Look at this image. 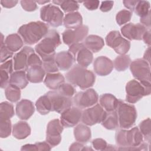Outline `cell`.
<instances>
[{
	"label": "cell",
	"mask_w": 151,
	"mask_h": 151,
	"mask_svg": "<svg viewBox=\"0 0 151 151\" xmlns=\"http://www.w3.org/2000/svg\"><path fill=\"white\" fill-rule=\"evenodd\" d=\"M116 144L120 150H147L150 143L143 142V137L137 127L130 130L122 129L116 132L115 134Z\"/></svg>",
	"instance_id": "obj_1"
},
{
	"label": "cell",
	"mask_w": 151,
	"mask_h": 151,
	"mask_svg": "<svg viewBox=\"0 0 151 151\" xmlns=\"http://www.w3.org/2000/svg\"><path fill=\"white\" fill-rule=\"evenodd\" d=\"M49 31V26L42 21H34L21 25L18 33L22 38L24 43L33 45L44 37Z\"/></svg>",
	"instance_id": "obj_2"
},
{
	"label": "cell",
	"mask_w": 151,
	"mask_h": 151,
	"mask_svg": "<svg viewBox=\"0 0 151 151\" xmlns=\"http://www.w3.org/2000/svg\"><path fill=\"white\" fill-rule=\"evenodd\" d=\"M65 78L70 84L78 87L81 90L92 87L96 80V76L93 71L78 64L71 68L65 74Z\"/></svg>",
	"instance_id": "obj_3"
},
{
	"label": "cell",
	"mask_w": 151,
	"mask_h": 151,
	"mask_svg": "<svg viewBox=\"0 0 151 151\" xmlns=\"http://www.w3.org/2000/svg\"><path fill=\"white\" fill-rule=\"evenodd\" d=\"M61 44L60 36L55 29H49L47 35L35 47V51L41 60L55 56V50Z\"/></svg>",
	"instance_id": "obj_4"
},
{
	"label": "cell",
	"mask_w": 151,
	"mask_h": 151,
	"mask_svg": "<svg viewBox=\"0 0 151 151\" xmlns=\"http://www.w3.org/2000/svg\"><path fill=\"white\" fill-rule=\"evenodd\" d=\"M116 111L118 117L119 125L121 129H130L134 124L137 116L134 106L124 103L122 100H118Z\"/></svg>",
	"instance_id": "obj_5"
},
{
	"label": "cell",
	"mask_w": 151,
	"mask_h": 151,
	"mask_svg": "<svg viewBox=\"0 0 151 151\" xmlns=\"http://www.w3.org/2000/svg\"><path fill=\"white\" fill-rule=\"evenodd\" d=\"M126 101L134 104L144 96H149L151 91V86H145L136 80L129 81L126 86Z\"/></svg>",
	"instance_id": "obj_6"
},
{
	"label": "cell",
	"mask_w": 151,
	"mask_h": 151,
	"mask_svg": "<svg viewBox=\"0 0 151 151\" xmlns=\"http://www.w3.org/2000/svg\"><path fill=\"white\" fill-rule=\"evenodd\" d=\"M130 70L133 77L145 86H151L150 64L142 58H137L132 61Z\"/></svg>",
	"instance_id": "obj_7"
},
{
	"label": "cell",
	"mask_w": 151,
	"mask_h": 151,
	"mask_svg": "<svg viewBox=\"0 0 151 151\" xmlns=\"http://www.w3.org/2000/svg\"><path fill=\"white\" fill-rule=\"evenodd\" d=\"M64 14L57 6L48 4L40 9V18L47 25L52 27H58L63 24Z\"/></svg>",
	"instance_id": "obj_8"
},
{
	"label": "cell",
	"mask_w": 151,
	"mask_h": 151,
	"mask_svg": "<svg viewBox=\"0 0 151 151\" xmlns=\"http://www.w3.org/2000/svg\"><path fill=\"white\" fill-rule=\"evenodd\" d=\"M68 51L73 55L74 61H77L78 65L84 68H86L93 61V53L84 44H74L69 47Z\"/></svg>",
	"instance_id": "obj_9"
},
{
	"label": "cell",
	"mask_w": 151,
	"mask_h": 151,
	"mask_svg": "<svg viewBox=\"0 0 151 151\" xmlns=\"http://www.w3.org/2000/svg\"><path fill=\"white\" fill-rule=\"evenodd\" d=\"M106 44L117 54H126L130 48V42L124 38L118 31H111L106 37Z\"/></svg>",
	"instance_id": "obj_10"
},
{
	"label": "cell",
	"mask_w": 151,
	"mask_h": 151,
	"mask_svg": "<svg viewBox=\"0 0 151 151\" xmlns=\"http://www.w3.org/2000/svg\"><path fill=\"white\" fill-rule=\"evenodd\" d=\"M46 94L49 97L51 103V111L61 113L66 109L71 107L73 101L72 97L65 96L58 90L48 91Z\"/></svg>",
	"instance_id": "obj_11"
},
{
	"label": "cell",
	"mask_w": 151,
	"mask_h": 151,
	"mask_svg": "<svg viewBox=\"0 0 151 151\" xmlns=\"http://www.w3.org/2000/svg\"><path fill=\"white\" fill-rule=\"evenodd\" d=\"M106 113V111L99 104H96L82 111L81 120L87 126H93L101 123Z\"/></svg>",
	"instance_id": "obj_12"
},
{
	"label": "cell",
	"mask_w": 151,
	"mask_h": 151,
	"mask_svg": "<svg viewBox=\"0 0 151 151\" xmlns=\"http://www.w3.org/2000/svg\"><path fill=\"white\" fill-rule=\"evenodd\" d=\"M98 100V94L93 88H87L84 91H80L76 94L73 99L76 107L80 109L88 108L95 105Z\"/></svg>",
	"instance_id": "obj_13"
},
{
	"label": "cell",
	"mask_w": 151,
	"mask_h": 151,
	"mask_svg": "<svg viewBox=\"0 0 151 151\" xmlns=\"http://www.w3.org/2000/svg\"><path fill=\"white\" fill-rule=\"evenodd\" d=\"M64 126L59 119L51 120L47 124L46 130V142L52 147L60 144Z\"/></svg>",
	"instance_id": "obj_14"
},
{
	"label": "cell",
	"mask_w": 151,
	"mask_h": 151,
	"mask_svg": "<svg viewBox=\"0 0 151 151\" xmlns=\"http://www.w3.org/2000/svg\"><path fill=\"white\" fill-rule=\"evenodd\" d=\"M88 32V27L85 25H82L73 29H66L62 34L63 42L68 46L79 43L86 37Z\"/></svg>",
	"instance_id": "obj_15"
},
{
	"label": "cell",
	"mask_w": 151,
	"mask_h": 151,
	"mask_svg": "<svg viewBox=\"0 0 151 151\" xmlns=\"http://www.w3.org/2000/svg\"><path fill=\"white\" fill-rule=\"evenodd\" d=\"M82 111L77 107H70L61 113L60 122L67 128L75 126L81 120Z\"/></svg>",
	"instance_id": "obj_16"
},
{
	"label": "cell",
	"mask_w": 151,
	"mask_h": 151,
	"mask_svg": "<svg viewBox=\"0 0 151 151\" xmlns=\"http://www.w3.org/2000/svg\"><path fill=\"white\" fill-rule=\"evenodd\" d=\"M147 28L141 24L128 23L121 28L123 36L129 40H141Z\"/></svg>",
	"instance_id": "obj_17"
},
{
	"label": "cell",
	"mask_w": 151,
	"mask_h": 151,
	"mask_svg": "<svg viewBox=\"0 0 151 151\" xmlns=\"http://www.w3.org/2000/svg\"><path fill=\"white\" fill-rule=\"evenodd\" d=\"M34 52L35 51L32 48L28 46L24 47L19 52L16 53L14 56V69L15 71H27L28 57Z\"/></svg>",
	"instance_id": "obj_18"
},
{
	"label": "cell",
	"mask_w": 151,
	"mask_h": 151,
	"mask_svg": "<svg viewBox=\"0 0 151 151\" xmlns=\"http://www.w3.org/2000/svg\"><path fill=\"white\" fill-rule=\"evenodd\" d=\"M113 61L106 56L97 57L93 63L94 72L100 76L109 75L113 69Z\"/></svg>",
	"instance_id": "obj_19"
},
{
	"label": "cell",
	"mask_w": 151,
	"mask_h": 151,
	"mask_svg": "<svg viewBox=\"0 0 151 151\" xmlns=\"http://www.w3.org/2000/svg\"><path fill=\"white\" fill-rule=\"evenodd\" d=\"M16 114L21 120H28L34 113L35 108L33 103L27 99H22L16 105Z\"/></svg>",
	"instance_id": "obj_20"
},
{
	"label": "cell",
	"mask_w": 151,
	"mask_h": 151,
	"mask_svg": "<svg viewBox=\"0 0 151 151\" xmlns=\"http://www.w3.org/2000/svg\"><path fill=\"white\" fill-rule=\"evenodd\" d=\"M55 61L60 70L67 71L72 67L74 60L68 51H62L56 54Z\"/></svg>",
	"instance_id": "obj_21"
},
{
	"label": "cell",
	"mask_w": 151,
	"mask_h": 151,
	"mask_svg": "<svg viewBox=\"0 0 151 151\" xmlns=\"http://www.w3.org/2000/svg\"><path fill=\"white\" fill-rule=\"evenodd\" d=\"M64 83V77L58 72L47 73L44 80V83L45 86L52 90H58V88Z\"/></svg>",
	"instance_id": "obj_22"
},
{
	"label": "cell",
	"mask_w": 151,
	"mask_h": 151,
	"mask_svg": "<svg viewBox=\"0 0 151 151\" xmlns=\"http://www.w3.org/2000/svg\"><path fill=\"white\" fill-rule=\"evenodd\" d=\"M45 73L42 65H32L27 70V77L31 83H40L43 81Z\"/></svg>",
	"instance_id": "obj_23"
},
{
	"label": "cell",
	"mask_w": 151,
	"mask_h": 151,
	"mask_svg": "<svg viewBox=\"0 0 151 151\" xmlns=\"http://www.w3.org/2000/svg\"><path fill=\"white\" fill-rule=\"evenodd\" d=\"M74 136L77 142L83 144L86 143L91 139V129L86 124H80L74 127Z\"/></svg>",
	"instance_id": "obj_24"
},
{
	"label": "cell",
	"mask_w": 151,
	"mask_h": 151,
	"mask_svg": "<svg viewBox=\"0 0 151 151\" xmlns=\"http://www.w3.org/2000/svg\"><path fill=\"white\" fill-rule=\"evenodd\" d=\"M63 24L68 29L77 28L83 25V17L78 12L68 13L63 18Z\"/></svg>",
	"instance_id": "obj_25"
},
{
	"label": "cell",
	"mask_w": 151,
	"mask_h": 151,
	"mask_svg": "<svg viewBox=\"0 0 151 151\" xmlns=\"http://www.w3.org/2000/svg\"><path fill=\"white\" fill-rule=\"evenodd\" d=\"M28 80L25 71H15L10 75L9 84L19 89H23L28 84Z\"/></svg>",
	"instance_id": "obj_26"
},
{
	"label": "cell",
	"mask_w": 151,
	"mask_h": 151,
	"mask_svg": "<svg viewBox=\"0 0 151 151\" xmlns=\"http://www.w3.org/2000/svg\"><path fill=\"white\" fill-rule=\"evenodd\" d=\"M31 134L29 125L24 121H19L13 125L12 135L17 139H24Z\"/></svg>",
	"instance_id": "obj_27"
},
{
	"label": "cell",
	"mask_w": 151,
	"mask_h": 151,
	"mask_svg": "<svg viewBox=\"0 0 151 151\" xmlns=\"http://www.w3.org/2000/svg\"><path fill=\"white\" fill-rule=\"evenodd\" d=\"M84 45L91 52H97L104 47V42L103 39L100 36L90 35L86 38Z\"/></svg>",
	"instance_id": "obj_28"
},
{
	"label": "cell",
	"mask_w": 151,
	"mask_h": 151,
	"mask_svg": "<svg viewBox=\"0 0 151 151\" xmlns=\"http://www.w3.org/2000/svg\"><path fill=\"white\" fill-rule=\"evenodd\" d=\"M100 105L106 111H112L116 110L118 99L113 94L110 93H104L100 96Z\"/></svg>",
	"instance_id": "obj_29"
},
{
	"label": "cell",
	"mask_w": 151,
	"mask_h": 151,
	"mask_svg": "<svg viewBox=\"0 0 151 151\" xmlns=\"http://www.w3.org/2000/svg\"><path fill=\"white\" fill-rule=\"evenodd\" d=\"M5 45L12 52L18 51L23 46L24 41L18 34H12L8 35L4 41Z\"/></svg>",
	"instance_id": "obj_30"
},
{
	"label": "cell",
	"mask_w": 151,
	"mask_h": 151,
	"mask_svg": "<svg viewBox=\"0 0 151 151\" xmlns=\"http://www.w3.org/2000/svg\"><path fill=\"white\" fill-rule=\"evenodd\" d=\"M101 123L104 127L108 130H113L117 129L119 125L116 111H106L104 118Z\"/></svg>",
	"instance_id": "obj_31"
},
{
	"label": "cell",
	"mask_w": 151,
	"mask_h": 151,
	"mask_svg": "<svg viewBox=\"0 0 151 151\" xmlns=\"http://www.w3.org/2000/svg\"><path fill=\"white\" fill-rule=\"evenodd\" d=\"M35 106L38 112L41 115L47 114L51 111V103L46 94L39 97L36 101Z\"/></svg>",
	"instance_id": "obj_32"
},
{
	"label": "cell",
	"mask_w": 151,
	"mask_h": 151,
	"mask_svg": "<svg viewBox=\"0 0 151 151\" xmlns=\"http://www.w3.org/2000/svg\"><path fill=\"white\" fill-rule=\"evenodd\" d=\"M131 58L128 55H120L113 61V67L118 71H124L129 67L131 63Z\"/></svg>",
	"instance_id": "obj_33"
},
{
	"label": "cell",
	"mask_w": 151,
	"mask_h": 151,
	"mask_svg": "<svg viewBox=\"0 0 151 151\" xmlns=\"http://www.w3.org/2000/svg\"><path fill=\"white\" fill-rule=\"evenodd\" d=\"M13 105L8 101H3L0 104V120H10L14 115Z\"/></svg>",
	"instance_id": "obj_34"
},
{
	"label": "cell",
	"mask_w": 151,
	"mask_h": 151,
	"mask_svg": "<svg viewBox=\"0 0 151 151\" xmlns=\"http://www.w3.org/2000/svg\"><path fill=\"white\" fill-rule=\"evenodd\" d=\"M52 3L59 5L65 12H76L79 9L78 1H52Z\"/></svg>",
	"instance_id": "obj_35"
},
{
	"label": "cell",
	"mask_w": 151,
	"mask_h": 151,
	"mask_svg": "<svg viewBox=\"0 0 151 151\" xmlns=\"http://www.w3.org/2000/svg\"><path fill=\"white\" fill-rule=\"evenodd\" d=\"M5 94L7 100L11 102L15 103L21 98V90L19 88L9 84L5 88Z\"/></svg>",
	"instance_id": "obj_36"
},
{
	"label": "cell",
	"mask_w": 151,
	"mask_h": 151,
	"mask_svg": "<svg viewBox=\"0 0 151 151\" xmlns=\"http://www.w3.org/2000/svg\"><path fill=\"white\" fill-rule=\"evenodd\" d=\"M139 129L143 135V139L148 143H150V119L147 118L142 122H141L139 124Z\"/></svg>",
	"instance_id": "obj_37"
},
{
	"label": "cell",
	"mask_w": 151,
	"mask_h": 151,
	"mask_svg": "<svg viewBox=\"0 0 151 151\" xmlns=\"http://www.w3.org/2000/svg\"><path fill=\"white\" fill-rule=\"evenodd\" d=\"M150 5L149 1H137L135 6L134 12L135 14L141 17L146 16L150 11Z\"/></svg>",
	"instance_id": "obj_38"
},
{
	"label": "cell",
	"mask_w": 151,
	"mask_h": 151,
	"mask_svg": "<svg viewBox=\"0 0 151 151\" xmlns=\"http://www.w3.org/2000/svg\"><path fill=\"white\" fill-rule=\"evenodd\" d=\"M55 55L42 60V66L47 73H54L58 72L59 68L55 63Z\"/></svg>",
	"instance_id": "obj_39"
},
{
	"label": "cell",
	"mask_w": 151,
	"mask_h": 151,
	"mask_svg": "<svg viewBox=\"0 0 151 151\" xmlns=\"http://www.w3.org/2000/svg\"><path fill=\"white\" fill-rule=\"evenodd\" d=\"M132 16V12L127 9H123L117 12L116 16V21L120 26L129 22Z\"/></svg>",
	"instance_id": "obj_40"
},
{
	"label": "cell",
	"mask_w": 151,
	"mask_h": 151,
	"mask_svg": "<svg viewBox=\"0 0 151 151\" xmlns=\"http://www.w3.org/2000/svg\"><path fill=\"white\" fill-rule=\"evenodd\" d=\"M11 122L10 120H0V136L1 138L8 137L11 133Z\"/></svg>",
	"instance_id": "obj_41"
},
{
	"label": "cell",
	"mask_w": 151,
	"mask_h": 151,
	"mask_svg": "<svg viewBox=\"0 0 151 151\" xmlns=\"http://www.w3.org/2000/svg\"><path fill=\"white\" fill-rule=\"evenodd\" d=\"M58 90L62 94L69 97H72L76 93V89L73 85L70 83H63L58 88Z\"/></svg>",
	"instance_id": "obj_42"
},
{
	"label": "cell",
	"mask_w": 151,
	"mask_h": 151,
	"mask_svg": "<svg viewBox=\"0 0 151 151\" xmlns=\"http://www.w3.org/2000/svg\"><path fill=\"white\" fill-rule=\"evenodd\" d=\"M14 52L11 51L5 45L4 43L1 44V63L6 61L8 59L13 56Z\"/></svg>",
	"instance_id": "obj_43"
},
{
	"label": "cell",
	"mask_w": 151,
	"mask_h": 151,
	"mask_svg": "<svg viewBox=\"0 0 151 151\" xmlns=\"http://www.w3.org/2000/svg\"><path fill=\"white\" fill-rule=\"evenodd\" d=\"M91 144L94 149L97 150H106L107 146L106 141L101 138H97L93 140Z\"/></svg>",
	"instance_id": "obj_44"
},
{
	"label": "cell",
	"mask_w": 151,
	"mask_h": 151,
	"mask_svg": "<svg viewBox=\"0 0 151 151\" xmlns=\"http://www.w3.org/2000/svg\"><path fill=\"white\" fill-rule=\"evenodd\" d=\"M20 4L22 8L28 12L34 11L38 8L37 2L34 1H21Z\"/></svg>",
	"instance_id": "obj_45"
},
{
	"label": "cell",
	"mask_w": 151,
	"mask_h": 151,
	"mask_svg": "<svg viewBox=\"0 0 151 151\" xmlns=\"http://www.w3.org/2000/svg\"><path fill=\"white\" fill-rule=\"evenodd\" d=\"M42 60L35 52L29 55L28 58V68L32 65H42Z\"/></svg>",
	"instance_id": "obj_46"
},
{
	"label": "cell",
	"mask_w": 151,
	"mask_h": 151,
	"mask_svg": "<svg viewBox=\"0 0 151 151\" xmlns=\"http://www.w3.org/2000/svg\"><path fill=\"white\" fill-rule=\"evenodd\" d=\"M1 71V87L2 88H5L9 84V75H11L6 71L0 69Z\"/></svg>",
	"instance_id": "obj_47"
},
{
	"label": "cell",
	"mask_w": 151,
	"mask_h": 151,
	"mask_svg": "<svg viewBox=\"0 0 151 151\" xmlns=\"http://www.w3.org/2000/svg\"><path fill=\"white\" fill-rule=\"evenodd\" d=\"M92 150L93 149L90 147L84 146L83 143H81L78 142L72 143L69 147V150Z\"/></svg>",
	"instance_id": "obj_48"
},
{
	"label": "cell",
	"mask_w": 151,
	"mask_h": 151,
	"mask_svg": "<svg viewBox=\"0 0 151 151\" xmlns=\"http://www.w3.org/2000/svg\"><path fill=\"white\" fill-rule=\"evenodd\" d=\"M84 6L88 10L93 11L98 8L100 4L99 1H85L83 2Z\"/></svg>",
	"instance_id": "obj_49"
},
{
	"label": "cell",
	"mask_w": 151,
	"mask_h": 151,
	"mask_svg": "<svg viewBox=\"0 0 151 151\" xmlns=\"http://www.w3.org/2000/svg\"><path fill=\"white\" fill-rule=\"evenodd\" d=\"M0 69L4 70L11 74L13 73L14 70V63L12 60H9L2 63L0 66Z\"/></svg>",
	"instance_id": "obj_50"
},
{
	"label": "cell",
	"mask_w": 151,
	"mask_h": 151,
	"mask_svg": "<svg viewBox=\"0 0 151 151\" xmlns=\"http://www.w3.org/2000/svg\"><path fill=\"white\" fill-rule=\"evenodd\" d=\"M114 5V2L113 1H102L101 4L100 6V9L101 11L103 12H107L110 11Z\"/></svg>",
	"instance_id": "obj_51"
},
{
	"label": "cell",
	"mask_w": 151,
	"mask_h": 151,
	"mask_svg": "<svg viewBox=\"0 0 151 151\" xmlns=\"http://www.w3.org/2000/svg\"><path fill=\"white\" fill-rule=\"evenodd\" d=\"M35 145L37 150H50L51 149V146L46 141L37 142Z\"/></svg>",
	"instance_id": "obj_52"
},
{
	"label": "cell",
	"mask_w": 151,
	"mask_h": 151,
	"mask_svg": "<svg viewBox=\"0 0 151 151\" xmlns=\"http://www.w3.org/2000/svg\"><path fill=\"white\" fill-rule=\"evenodd\" d=\"M150 13L151 12L150 11L147 15L141 17L140 19V22L141 24L144 25L146 28L147 27L148 28H150Z\"/></svg>",
	"instance_id": "obj_53"
},
{
	"label": "cell",
	"mask_w": 151,
	"mask_h": 151,
	"mask_svg": "<svg viewBox=\"0 0 151 151\" xmlns=\"http://www.w3.org/2000/svg\"><path fill=\"white\" fill-rule=\"evenodd\" d=\"M137 1H133V0H126L123 1V3L124 4V6L127 8V9H130V12L134 11L135 6L137 4Z\"/></svg>",
	"instance_id": "obj_54"
},
{
	"label": "cell",
	"mask_w": 151,
	"mask_h": 151,
	"mask_svg": "<svg viewBox=\"0 0 151 151\" xmlns=\"http://www.w3.org/2000/svg\"><path fill=\"white\" fill-rule=\"evenodd\" d=\"M18 1L16 0H8V1H1V4L2 6L6 8H11L15 6L17 3Z\"/></svg>",
	"instance_id": "obj_55"
},
{
	"label": "cell",
	"mask_w": 151,
	"mask_h": 151,
	"mask_svg": "<svg viewBox=\"0 0 151 151\" xmlns=\"http://www.w3.org/2000/svg\"><path fill=\"white\" fill-rule=\"evenodd\" d=\"M142 40L144 42L148 45L149 47L150 45V29L147 30L142 37Z\"/></svg>",
	"instance_id": "obj_56"
},
{
	"label": "cell",
	"mask_w": 151,
	"mask_h": 151,
	"mask_svg": "<svg viewBox=\"0 0 151 151\" xmlns=\"http://www.w3.org/2000/svg\"><path fill=\"white\" fill-rule=\"evenodd\" d=\"M21 150H37V149L35 144H26L21 147Z\"/></svg>",
	"instance_id": "obj_57"
},
{
	"label": "cell",
	"mask_w": 151,
	"mask_h": 151,
	"mask_svg": "<svg viewBox=\"0 0 151 151\" xmlns=\"http://www.w3.org/2000/svg\"><path fill=\"white\" fill-rule=\"evenodd\" d=\"M143 59L146 61L150 64V47H149L145 51L143 55Z\"/></svg>",
	"instance_id": "obj_58"
},
{
	"label": "cell",
	"mask_w": 151,
	"mask_h": 151,
	"mask_svg": "<svg viewBox=\"0 0 151 151\" xmlns=\"http://www.w3.org/2000/svg\"><path fill=\"white\" fill-rule=\"evenodd\" d=\"M50 2V1H36L37 3L39 4L40 5H43L45 3H48V2Z\"/></svg>",
	"instance_id": "obj_59"
}]
</instances>
